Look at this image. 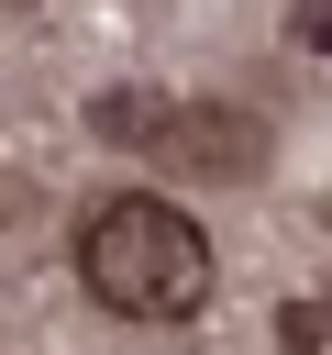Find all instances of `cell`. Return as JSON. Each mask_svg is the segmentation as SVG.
<instances>
[{"mask_svg":"<svg viewBox=\"0 0 332 355\" xmlns=\"http://www.w3.org/2000/svg\"><path fill=\"white\" fill-rule=\"evenodd\" d=\"M111 144H133V155H166V166H188V178H243V166H266V122L255 111H199V100H133V89H111L100 111H89Z\"/></svg>","mask_w":332,"mask_h":355,"instance_id":"cell-2","label":"cell"},{"mask_svg":"<svg viewBox=\"0 0 332 355\" xmlns=\"http://www.w3.org/2000/svg\"><path fill=\"white\" fill-rule=\"evenodd\" d=\"M277 344L288 355H332V300H288L277 311Z\"/></svg>","mask_w":332,"mask_h":355,"instance_id":"cell-3","label":"cell"},{"mask_svg":"<svg viewBox=\"0 0 332 355\" xmlns=\"http://www.w3.org/2000/svg\"><path fill=\"white\" fill-rule=\"evenodd\" d=\"M299 33H310V44H321V55H332V11H310V22H299Z\"/></svg>","mask_w":332,"mask_h":355,"instance_id":"cell-4","label":"cell"},{"mask_svg":"<svg viewBox=\"0 0 332 355\" xmlns=\"http://www.w3.org/2000/svg\"><path fill=\"white\" fill-rule=\"evenodd\" d=\"M77 277H89V300L122 311V322H188V311L210 300V233H199L177 200L122 189V200L89 211V233H77Z\"/></svg>","mask_w":332,"mask_h":355,"instance_id":"cell-1","label":"cell"}]
</instances>
